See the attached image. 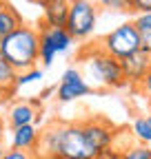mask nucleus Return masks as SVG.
<instances>
[{"label": "nucleus", "instance_id": "39448f33", "mask_svg": "<svg viewBox=\"0 0 151 159\" xmlns=\"http://www.w3.org/2000/svg\"><path fill=\"white\" fill-rule=\"evenodd\" d=\"M100 47H102L109 55L118 57V60H124V57L134 55L136 51L142 49V47H140V31L136 29L134 20H131V22H122L120 27L111 29L109 33L102 35Z\"/></svg>", "mask_w": 151, "mask_h": 159}, {"label": "nucleus", "instance_id": "393cba45", "mask_svg": "<svg viewBox=\"0 0 151 159\" xmlns=\"http://www.w3.org/2000/svg\"><path fill=\"white\" fill-rule=\"evenodd\" d=\"M13 93L11 91H7V89H2V86H0V104H5V99H9Z\"/></svg>", "mask_w": 151, "mask_h": 159}, {"label": "nucleus", "instance_id": "423d86ee", "mask_svg": "<svg viewBox=\"0 0 151 159\" xmlns=\"http://www.w3.org/2000/svg\"><path fill=\"white\" fill-rule=\"evenodd\" d=\"M76 44V40L69 35L65 27H56V29H40V62L45 66H51L53 60L67 53Z\"/></svg>", "mask_w": 151, "mask_h": 159}, {"label": "nucleus", "instance_id": "ddd939ff", "mask_svg": "<svg viewBox=\"0 0 151 159\" xmlns=\"http://www.w3.org/2000/svg\"><path fill=\"white\" fill-rule=\"evenodd\" d=\"M22 16L13 9L11 2L0 0V38H5L9 33H13L18 27H22Z\"/></svg>", "mask_w": 151, "mask_h": 159}, {"label": "nucleus", "instance_id": "4be33fe9", "mask_svg": "<svg viewBox=\"0 0 151 159\" xmlns=\"http://www.w3.org/2000/svg\"><path fill=\"white\" fill-rule=\"evenodd\" d=\"M140 91H142V95L149 99V102H151V69H149V73H147V77L142 80V82H140V86H138Z\"/></svg>", "mask_w": 151, "mask_h": 159}, {"label": "nucleus", "instance_id": "dca6fc26", "mask_svg": "<svg viewBox=\"0 0 151 159\" xmlns=\"http://www.w3.org/2000/svg\"><path fill=\"white\" fill-rule=\"evenodd\" d=\"M13 82H16V71L11 69L9 62H5V57H0V86L13 93Z\"/></svg>", "mask_w": 151, "mask_h": 159}, {"label": "nucleus", "instance_id": "a211bd4d", "mask_svg": "<svg viewBox=\"0 0 151 159\" xmlns=\"http://www.w3.org/2000/svg\"><path fill=\"white\" fill-rule=\"evenodd\" d=\"M100 9H107V11H118V13H127L131 11V2L129 0H96Z\"/></svg>", "mask_w": 151, "mask_h": 159}, {"label": "nucleus", "instance_id": "f257e3e1", "mask_svg": "<svg viewBox=\"0 0 151 159\" xmlns=\"http://www.w3.org/2000/svg\"><path fill=\"white\" fill-rule=\"evenodd\" d=\"M0 55L16 73L33 69L40 62V31L29 25L18 27L13 33L0 38Z\"/></svg>", "mask_w": 151, "mask_h": 159}, {"label": "nucleus", "instance_id": "5701e85b", "mask_svg": "<svg viewBox=\"0 0 151 159\" xmlns=\"http://www.w3.org/2000/svg\"><path fill=\"white\" fill-rule=\"evenodd\" d=\"M98 159H120V150L113 148V146H109V148H105V150L98 155Z\"/></svg>", "mask_w": 151, "mask_h": 159}, {"label": "nucleus", "instance_id": "20e7f679", "mask_svg": "<svg viewBox=\"0 0 151 159\" xmlns=\"http://www.w3.org/2000/svg\"><path fill=\"white\" fill-rule=\"evenodd\" d=\"M98 11L100 7L96 0H71L65 29L76 42H85L93 35L98 25Z\"/></svg>", "mask_w": 151, "mask_h": 159}, {"label": "nucleus", "instance_id": "9d476101", "mask_svg": "<svg viewBox=\"0 0 151 159\" xmlns=\"http://www.w3.org/2000/svg\"><path fill=\"white\" fill-rule=\"evenodd\" d=\"M120 64H122V73H124L127 84L140 86V82L147 77V73H149V69H151V53H147V51L140 49V51H136L134 55L120 60Z\"/></svg>", "mask_w": 151, "mask_h": 159}, {"label": "nucleus", "instance_id": "4468645a", "mask_svg": "<svg viewBox=\"0 0 151 159\" xmlns=\"http://www.w3.org/2000/svg\"><path fill=\"white\" fill-rule=\"evenodd\" d=\"M134 135L138 137V142L140 144H151V122H149V117H138L136 122H134Z\"/></svg>", "mask_w": 151, "mask_h": 159}, {"label": "nucleus", "instance_id": "0eeeda50", "mask_svg": "<svg viewBox=\"0 0 151 159\" xmlns=\"http://www.w3.org/2000/svg\"><path fill=\"white\" fill-rule=\"evenodd\" d=\"M91 84L82 77V73L76 69V66H69L62 77H60V84L56 86V97H58V102H76V99L80 97H87L91 93Z\"/></svg>", "mask_w": 151, "mask_h": 159}, {"label": "nucleus", "instance_id": "7ed1b4c3", "mask_svg": "<svg viewBox=\"0 0 151 159\" xmlns=\"http://www.w3.org/2000/svg\"><path fill=\"white\" fill-rule=\"evenodd\" d=\"M100 150L93 146L80 122L60 124V137H58V159H98Z\"/></svg>", "mask_w": 151, "mask_h": 159}, {"label": "nucleus", "instance_id": "f3484780", "mask_svg": "<svg viewBox=\"0 0 151 159\" xmlns=\"http://www.w3.org/2000/svg\"><path fill=\"white\" fill-rule=\"evenodd\" d=\"M120 159H151V148L140 144V146H131L120 150Z\"/></svg>", "mask_w": 151, "mask_h": 159}, {"label": "nucleus", "instance_id": "2eb2a0df", "mask_svg": "<svg viewBox=\"0 0 151 159\" xmlns=\"http://www.w3.org/2000/svg\"><path fill=\"white\" fill-rule=\"evenodd\" d=\"M36 80H42V71L33 66V69H27V71H20V73H16V82H13V93L16 89H20V86H27L31 82H36Z\"/></svg>", "mask_w": 151, "mask_h": 159}, {"label": "nucleus", "instance_id": "6ab92c4d", "mask_svg": "<svg viewBox=\"0 0 151 159\" xmlns=\"http://www.w3.org/2000/svg\"><path fill=\"white\" fill-rule=\"evenodd\" d=\"M134 25L140 33H151V11L149 13H138L134 18Z\"/></svg>", "mask_w": 151, "mask_h": 159}, {"label": "nucleus", "instance_id": "c85d7f7f", "mask_svg": "<svg viewBox=\"0 0 151 159\" xmlns=\"http://www.w3.org/2000/svg\"><path fill=\"white\" fill-rule=\"evenodd\" d=\"M2 133H5V124H2V117H0V139H2Z\"/></svg>", "mask_w": 151, "mask_h": 159}, {"label": "nucleus", "instance_id": "cd10ccee", "mask_svg": "<svg viewBox=\"0 0 151 159\" xmlns=\"http://www.w3.org/2000/svg\"><path fill=\"white\" fill-rule=\"evenodd\" d=\"M5 150H7V148H5V142H2V139H0V157L5 155Z\"/></svg>", "mask_w": 151, "mask_h": 159}, {"label": "nucleus", "instance_id": "f03ea898", "mask_svg": "<svg viewBox=\"0 0 151 159\" xmlns=\"http://www.w3.org/2000/svg\"><path fill=\"white\" fill-rule=\"evenodd\" d=\"M82 62L87 66V71L91 73L93 82L105 86V89H120L127 84L124 73H122V64L118 57L109 55L100 44L98 47H89L82 53Z\"/></svg>", "mask_w": 151, "mask_h": 159}, {"label": "nucleus", "instance_id": "bb28decb", "mask_svg": "<svg viewBox=\"0 0 151 159\" xmlns=\"http://www.w3.org/2000/svg\"><path fill=\"white\" fill-rule=\"evenodd\" d=\"M29 2H33V5H38V7H45L47 2H51V0H29Z\"/></svg>", "mask_w": 151, "mask_h": 159}, {"label": "nucleus", "instance_id": "f8f14e48", "mask_svg": "<svg viewBox=\"0 0 151 159\" xmlns=\"http://www.w3.org/2000/svg\"><path fill=\"white\" fill-rule=\"evenodd\" d=\"M38 139H40V130H38L36 124L18 126V128H11L9 148H16V150H36Z\"/></svg>", "mask_w": 151, "mask_h": 159}, {"label": "nucleus", "instance_id": "b1692460", "mask_svg": "<svg viewBox=\"0 0 151 159\" xmlns=\"http://www.w3.org/2000/svg\"><path fill=\"white\" fill-rule=\"evenodd\" d=\"M140 47L142 51L151 53V33H140Z\"/></svg>", "mask_w": 151, "mask_h": 159}, {"label": "nucleus", "instance_id": "6e6552de", "mask_svg": "<svg viewBox=\"0 0 151 159\" xmlns=\"http://www.w3.org/2000/svg\"><path fill=\"white\" fill-rule=\"evenodd\" d=\"M80 124H82V130H85L87 139L100 152L105 148L113 146V137H116V133H113V126L107 122V119H102V117H89V119H85V122H80Z\"/></svg>", "mask_w": 151, "mask_h": 159}, {"label": "nucleus", "instance_id": "7c9ffc66", "mask_svg": "<svg viewBox=\"0 0 151 159\" xmlns=\"http://www.w3.org/2000/svg\"><path fill=\"white\" fill-rule=\"evenodd\" d=\"M0 57H2V55H0Z\"/></svg>", "mask_w": 151, "mask_h": 159}, {"label": "nucleus", "instance_id": "412c9836", "mask_svg": "<svg viewBox=\"0 0 151 159\" xmlns=\"http://www.w3.org/2000/svg\"><path fill=\"white\" fill-rule=\"evenodd\" d=\"M129 2H131V11H134L136 16L151 11V0H129Z\"/></svg>", "mask_w": 151, "mask_h": 159}, {"label": "nucleus", "instance_id": "c756f323", "mask_svg": "<svg viewBox=\"0 0 151 159\" xmlns=\"http://www.w3.org/2000/svg\"><path fill=\"white\" fill-rule=\"evenodd\" d=\"M147 117H149V122H151V115H147Z\"/></svg>", "mask_w": 151, "mask_h": 159}, {"label": "nucleus", "instance_id": "9b49d317", "mask_svg": "<svg viewBox=\"0 0 151 159\" xmlns=\"http://www.w3.org/2000/svg\"><path fill=\"white\" fill-rule=\"evenodd\" d=\"M71 0H51L42 9V27L56 29V27H65L67 25V16H69Z\"/></svg>", "mask_w": 151, "mask_h": 159}, {"label": "nucleus", "instance_id": "aec40b11", "mask_svg": "<svg viewBox=\"0 0 151 159\" xmlns=\"http://www.w3.org/2000/svg\"><path fill=\"white\" fill-rule=\"evenodd\" d=\"M0 159H38L33 150H16V148H7L5 155Z\"/></svg>", "mask_w": 151, "mask_h": 159}, {"label": "nucleus", "instance_id": "1a4fd4ad", "mask_svg": "<svg viewBox=\"0 0 151 159\" xmlns=\"http://www.w3.org/2000/svg\"><path fill=\"white\" fill-rule=\"evenodd\" d=\"M40 99H18L13 102L7 111V124L11 128L36 124V119L40 117Z\"/></svg>", "mask_w": 151, "mask_h": 159}, {"label": "nucleus", "instance_id": "a878e982", "mask_svg": "<svg viewBox=\"0 0 151 159\" xmlns=\"http://www.w3.org/2000/svg\"><path fill=\"white\" fill-rule=\"evenodd\" d=\"M53 93H56V86H47V89L40 93V99H47V97H49V95H53Z\"/></svg>", "mask_w": 151, "mask_h": 159}]
</instances>
